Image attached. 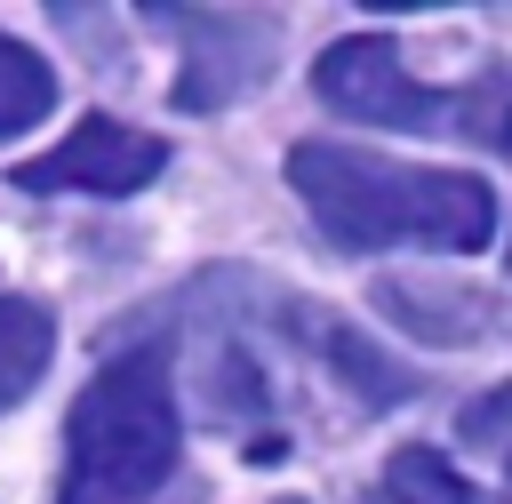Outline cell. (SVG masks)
<instances>
[{
  "mask_svg": "<svg viewBox=\"0 0 512 504\" xmlns=\"http://www.w3.org/2000/svg\"><path fill=\"white\" fill-rule=\"evenodd\" d=\"M312 96L360 128H392V136H416V128H440L448 96L408 80L400 48L384 32H352V40H328L320 64H312Z\"/></svg>",
  "mask_w": 512,
  "mask_h": 504,
  "instance_id": "3957f363",
  "label": "cell"
},
{
  "mask_svg": "<svg viewBox=\"0 0 512 504\" xmlns=\"http://www.w3.org/2000/svg\"><path fill=\"white\" fill-rule=\"evenodd\" d=\"M496 144H504V152H512V112H504V128H496Z\"/></svg>",
  "mask_w": 512,
  "mask_h": 504,
  "instance_id": "30bf717a",
  "label": "cell"
},
{
  "mask_svg": "<svg viewBox=\"0 0 512 504\" xmlns=\"http://www.w3.org/2000/svg\"><path fill=\"white\" fill-rule=\"evenodd\" d=\"M160 160H168L160 136L88 112L56 152H40V160L16 168V192H104V200H120V192H144L160 176Z\"/></svg>",
  "mask_w": 512,
  "mask_h": 504,
  "instance_id": "277c9868",
  "label": "cell"
},
{
  "mask_svg": "<svg viewBox=\"0 0 512 504\" xmlns=\"http://www.w3.org/2000/svg\"><path fill=\"white\" fill-rule=\"evenodd\" d=\"M288 184L336 248H440L472 256L496 232V192L472 168H416L360 144H296Z\"/></svg>",
  "mask_w": 512,
  "mask_h": 504,
  "instance_id": "6da1fadb",
  "label": "cell"
},
{
  "mask_svg": "<svg viewBox=\"0 0 512 504\" xmlns=\"http://www.w3.org/2000/svg\"><path fill=\"white\" fill-rule=\"evenodd\" d=\"M384 312L392 320H408L416 336H432V344H488V328H504L512 312L504 304H440V296H408V288H384Z\"/></svg>",
  "mask_w": 512,
  "mask_h": 504,
  "instance_id": "8992f818",
  "label": "cell"
},
{
  "mask_svg": "<svg viewBox=\"0 0 512 504\" xmlns=\"http://www.w3.org/2000/svg\"><path fill=\"white\" fill-rule=\"evenodd\" d=\"M64 504H88V496H80V488H64Z\"/></svg>",
  "mask_w": 512,
  "mask_h": 504,
  "instance_id": "7c38bea8",
  "label": "cell"
},
{
  "mask_svg": "<svg viewBox=\"0 0 512 504\" xmlns=\"http://www.w3.org/2000/svg\"><path fill=\"white\" fill-rule=\"evenodd\" d=\"M56 360V312L32 296H0V408H16Z\"/></svg>",
  "mask_w": 512,
  "mask_h": 504,
  "instance_id": "5b68a950",
  "label": "cell"
},
{
  "mask_svg": "<svg viewBox=\"0 0 512 504\" xmlns=\"http://www.w3.org/2000/svg\"><path fill=\"white\" fill-rule=\"evenodd\" d=\"M480 504H512V448H504V488H496V496H480Z\"/></svg>",
  "mask_w": 512,
  "mask_h": 504,
  "instance_id": "9c48e42d",
  "label": "cell"
},
{
  "mask_svg": "<svg viewBox=\"0 0 512 504\" xmlns=\"http://www.w3.org/2000/svg\"><path fill=\"white\" fill-rule=\"evenodd\" d=\"M384 488H392L400 504H480V488H472L448 456H432V448H400L392 472H384Z\"/></svg>",
  "mask_w": 512,
  "mask_h": 504,
  "instance_id": "ba28073f",
  "label": "cell"
},
{
  "mask_svg": "<svg viewBox=\"0 0 512 504\" xmlns=\"http://www.w3.org/2000/svg\"><path fill=\"white\" fill-rule=\"evenodd\" d=\"M48 112H56V72H48L16 32H0V136L40 128Z\"/></svg>",
  "mask_w": 512,
  "mask_h": 504,
  "instance_id": "52a82bcc",
  "label": "cell"
},
{
  "mask_svg": "<svg viewBox=\"0 0 512 504\" xmlns=\"http://www.w3.org/2000/svg\"><path fill=\"white\" fill-rule=\"evenodd\" d=\"M176 456H184V424H176L168 352L136 344L104 360L72 400V464H80L72 488L96 504H144L176 480Z\"/></svg>",
  "mask_w": 512,
  "mask_h": 504,
  "instance_id": "7a4b0ae2",
  "label": "cell"
},
{
  "mask_svg": "<svg viewBox=\"0 0 512 504\" xmlns=\"http://www.w3.org/2000/svg\"><path fill=\"white\" fill-rule=\"evenodd\" d=\"M368 504H400V496H392V488H384V496H368Z\"/></svg>",
  "mask_w": 512,
  "mask_h": 504,
  "instance_id": "8fae6325",
  "label": "cell"
}]
</instances>
